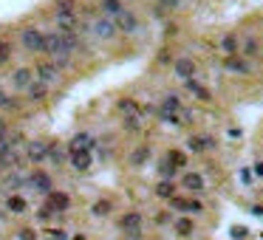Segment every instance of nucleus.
Masks as SVG:
<instances>
[{
    "instance_id": "1",
    "label": "nucleus",
    "mask_w": 263,
    "mask_h": 240,
    "mask_svg": "<svg viewBox=\"0 0 263 240\" xmlns=\"http://www.w3.org/2000/svg\"><path fill=\"white\" fill-rule=\"evenodd\" d=\"M119 229L125 235H131L133 240H141V229H144V215L141 212H125L119 218Z\"/></svg>"
},
{
    "instance_id": "2",
    "label": "nucleus",
    "mask_w": 263,
    "mask_h": 240,
    "mask_svg": "<svg viewBox=\"0 0 263 240\" xmlns=\"http://www.w3.org/2000/svg\"><path fill=\"white\" fill-rule=\"evenodd\" d=\"M43 37H45V31H40V28H34V26H26L20 31V45L31 54H40L43 51Z\"/></svg>"
},
{
    "instance_id": "3",
    "label": "nucleus",
    "mask_w": 263,
    "mask_h": 240,
    "mask_svg": "<svg viewBox=\"0 0 263 240\" xmlns=\"http://www.w3.org/2000/svg\"><path fill=\"white\" fill-rule=\"evenodd\" d=\"M91 34L97 37V40H114L116 34H119V28H116V23L111 17H105V14H102V17H97V20H91Z\"/></svg>"
},
{
    "instance_id": "4",
    "label": "nucleus",
    "mask_w": 263,
    "mask_h": 240,
    "mask_svg": "<svg viewBox=\"0 0 263 240\" xmlns=\"http://www.w3.org/2000/svg\"><path fill=\"white\" fill-rule=\"evenodd\" d=\"M48 141H43V138H31V141H26V161L31 164H43L48 161Z\"/></svg>"
},
{
    "instance_id": "5",
    "label": "nucleus",
    "mask_w": 263,
    "mask_h": 240,
    "mask_svg": "<svg viewBox=\"0 0 263 240\" xmlns=\"http://www.w3.org/2000/svg\"><path fill=\"white\" fill-rule=\"evenodd\" d=\"M170 206H173L175 212L190 215V218H193V215H201L204 209H207V206H204V201H198V198H178V195L170 201Z\"/></svg>"
},
{
    "instance_id": "6",
    "label": "nucleus",
    "mask_w": 263,
    "mask_h": 240,
    "mask_svg": "<svg viewBox=\"0 0 263 240\" xmlns=\"http://www.w3.org/2000/svg\"><path fill=\"white\" fill-rule=\"evenodd\" d=\"M34 77L40 79V82H45V85L51 88L54 82H60L62 71L57 68V65H54L51 60H43V62H40V65H37V68H34Z\"/></svg>"
},
{
    "instance_id": "7",
    "label": "nucleus",
    "mask_w": 263,
    "mask_h": 240,
    "mask_svg": "<svg viewBox=\"0 0 263 240\" xmlns=\"http://www.w3.org/2000/svg\"><path fill=\"white\" fill-rule=\"evenodd\" d=\"M224 68L229 74H238V77H249L252 74V62L246 60V57H241V54H235V57H227L224 60Z\"/></svg>"
},
{
    "instance_id": "8",
    "label": "nucleus",
    "mask_w": 263,
    "mask_h": 240,
    "mask_svg": "<svg viewBox=\"0 0 263 240\" xmlns=\"http://www.w3.org/2000/svg\"><path fill=\"white\" fill-rule=\"evenodd\" d=\"M28 187H31V189H37L40 195H51V192H54L51 175H48V172H40V170L28 175Z\"/></svg>"
},
{
    "instance_id": "9",
    "label": "nucleus",
    "mask_w": 263,
    "mask_h": 240,
    "mask_svg": "<svg viewBox=\"0 0 263 240\" xmlns=\"http://www.w3.org/2000/svg\"><path fill=\"white\" fill-rule=\"evenodd\" d=\"M195 62L190 60V57H178V60L173 62V74L178 79H181V82H187V79H195Z\"/></svg>"
},
{
    "instance_id": "10",
    "label": "nucleus",
    "mask_w": 263,
    "mask_h": 240,
    "mask_svg": "<svg viewBox=\"0 0 263 240\" xmlns=\"http://www.w3.org/2000/svg\"><path fill=\"white\" fill-rule=\"evenodd\" d=\"M114 23H116V28H119L122 34H136V31H139V17H136L131 9H125Z\"/></svg>"
},
{
    "instance_id": "11",
    "label": "nucleus",
    "mask_w": 263,
    "mask_h": 240,
    "mask_svg": "<svg viewBox=\"0 0 263 240\" xmlns=\"http://www.w3.org/2000/svg\"><path fill=\"white\" fill-rule=\"evenodd\" d=\"M45 206H51L54 212H68L71 209V195L68 192H60V189H54L51 195H45Z\"/></svg>"
},
{
    "instance_id": "12",
    "label": "nucleus",
    "mask_w": 263,
    "mask_h": 240,
    "mask_svg": "<svg viewBox=\"0 0 263 240\" xmlns=\"http://www.w3.org/2000/svg\"><path fill=\"white\" fill-rule=\"evenodd\" d=\"M34 68H17L14 74H11V85H14V91H28L31 88V82H34Z\"/></svg>"
},
{
    "instance_id": "13",
    "label": "nucleus",
    "mask_w": 263,
    "mask_h": 240,
    "mask_svg": "<svg viewBox=\"0 0 263 240\" xmlns=\"http://www.w3.org/2000/svg\"><path fill=\"white\" fill-rule=\"evenodd\" d=\"M68 164L77 172H88L94 164V155H91V150H77V153H68Z\"/></svg>"
},
{
    "instance_id": "14",
    "label": "nucleus",
    "mask_w": 263,
    "mask_h": 240,
    "mask_svg": "<svg viewBox=\"0 0 263 240\" xmlns=\"http://www.w3.org/2000/svg\"><path fill=\"white\" fill-rule=\"evenodd\" d=\"M184 88L195 96V99H198V102H212V91H210L207 85H201L198 79H187V82H184Z\"/></svg>"
},
{
    "instance_id": "15",
    "label": "nucleus",
    "mask_w": 263,
    "mask_h": 240,
    "mask_svg": "<svg viewBox=\"0 0 263 240\" xmlns=\"http://www.w3.org/2000/svg\"><path fill=\"white\" fill-rule=\"evenodd\" d=\"M181 187H184L187 192H204L207 181H204L201 172H184V178H181Z\"/></svg>"
},
{
    "instance_id": "16",
    "label": "nucleus",
    "mask_w": 263,
    "mask_h": 240,
    "mask_svg": "<svg viewBox=\"0 0 263 240\" xmlns=\"http://www.w3.org/2000/svg\"><path fill=\"white\" fill-rule=\"evenodd\" d=\"M173 229H175V235H178V238H193V232H195V221L190 218V215H181V218H175Z\"/></svg>"
},
{
    "instance_id": "17",
    "label": "nucleus",
    "mask_w": 263,
    "mask_h": 240,
    "mask_svg": "<svg viewBox=\"0 0 263 240\" xmlns=\"http://www.w3.org/2000/svg\"><path fill=\"white\" fill-rule=\"evenodd\" d=\"M77 150H94V136L91 133H77L68 141V153H77Z\"/></svg>"
},
{
    "instance_id": "18",
    "label": "nucleus",
    "mask_w": 263,
    "mask_h": 240,
    "mask_svg": "<svg viewBox=\"0 0 263 240\" xmlns=\"http://www.w3.org/2000/svg\"><path fill=\"white\" fill-rule=\"evenodd\" d=\"M6 212H11V215L28 212V201H26L23 195H17V192H11V195L6 198Z\"/></svg>"
},
{
    "instance_id": "19",
    "label": "nucleus",
    "mask_w": 263,
    "mask_h": 240,
    "mask_svg": "<svg viewBox=\"0 0 263 240\" xmlns=\"http://www.w3.org/2000/svg\"><path fill=\"white\" fill-rule=\"evenodd\" d=\"M221 51L227 54V57H235V54L241 51V40H238V34L229 31V34L221 37Z\"/></svg>"
},
{
    "instance_id": "20",
    "label": "nucleus",
    "mask_w": 263,
    "mask_h": 240,
    "mask_svg": "<svg viewBox=\"0 0 263 240\" xmlns=\"http://www.w3.org/2000/svg\"><path fill=\"white\" fill-rule=\"evenodd\" d=\"M241 54H244L246 60L261 57V40H258V37H246L244 43H241Z\"/></svg>"
},
{
    "instance_id": "21",
    "label": "nucleus",
    "mask_w": 263,
    "mask_h": 240,
    "mask_svg": "<svg viewBox=\"0 0 263 240\" xmlns=\"http://www.w3.org/2000/svg\"><path fill=\"white\" fill-rule=\"evenodd\" d=\"M153 192H156V198H161V201H173V198H175V181L161 178L156 184V189H153Z\"/></svg>"
},
{
    "instance_id": "22",
    "label": "nucleus",
    "mask_w": 263,
    "mask_h": 240,
    "mask_svg": "<svg viewBox=\"0 0 263 240\" xmlns=\"http://www.w3.org/2000/svg\"><path fill=\"white\" fill-rule=\"evenodd\" d=\"M26 96H28V102H43L45 96H48V85H45V82H40V79H34V82H31V88L26 91Z\"/></svg>"
},
{
    "instance_id": "23",
    "label": "nucleus",
    "mask_w": 263,
    "mask_h": 240,
    "mask_svg": "<svg viewBox=\"0 0 263 240\" xmlns=\"http://www.w3.org/2000/svg\"><path fill=\"white\" fill-rule=\"evenodd\" d=\"M99 9H102V14H105V17L116 20L125 11V6H122V0H102V3H99Z\"/></svg>"
},
{
    "instance_id": "24",
    "label": "nucleus",
    "mask_w": 263,
    "mask_h": 240,
    "mask_svg": "<svg viewBox=\"0 0 263 240\" xmlns=\"http://www.w3.org/2000/svg\"><path fill=\"white\" fill-rule=\"evenodd\" d=\"M116 111L122 113V116H141V108L136 99H119L116 102Z\"/></svg>"
},
{
    "instance_id": "25",
    "label": "nucleus",
    "mask_w": 263,
    "mask_h": 240,
    "mask_svg": "<svg viewBox=\"0 0 263 240\" xmlns=\"http://www.w3.org/2000/svg\"><path fill=\"white\" fill-rule=\"evenodd\" d=\"M147 161H150V147L147 144L136 147V150L131 153V164H133V167H144Z\"/></svg>"
},
{
    "instance_id": "26",
    "label": "nucleus",
    "mask_w": 263,
    "mask_h": 240,
    "mask_svg": "<svg viewBox=\"0 0 263 240\" xmlns=\"http://www.w3.org/2000/svg\"><path fill=\"white\" fill-rule=\"evenodd\" d=\"M158 111H167V113H181V99L175 94H167L164 99H161V105H158Z\"/></svg>"
},
{
    "instance_id": "27",
    "label": "nucleus",
    "mask_w": 263,
    "mask_h": 240,
    "mask_svg": "<svg viewBox=\"0 0 263 240\" xmlns=\"http://www.w3.org/2000/svg\"><path fill=\"white\" fill-rule=\"evenodd\" d=\"M91 212L97 215V218H108V215L114 212V204H111V201H108V198H99L97 204L91 206Z\"/></svg>"
},
{
    "instance_id": "28",
    "label": "nucleus",
    "mask_w": 263,
    "mask_h": 240,
    "mask_svg": "<svg viewBox=\"0 0 263 240\" xmlns=\"http://www.w3.org/2000/svg\"><path fill=\"white\" fill-rule=\"evenodd\" d=\"M187 150H190V153H195V155L207 153V144H204V133H201V136H190V138H187Z\"/></svg>"
},
{
    "instance_id": "29",
    "label": "nucleus",
    "mask_w": 263,
    "mask_h": 240,
    "mask_svg": "<svg viewBox=\"0 0 263 240\" xmlns=\"http://www.w3.org/2000/svg\"><path fill=\"white\" fill-rule=\"evenodd\" d=\"M181 6V0H156V14H167Z\"/></svg>"
},
{
    "instance_id": "30",
    "label": "nucleus",
    "mask_w": 263,
    "mask_h": 240,
    "mask_svg": "<svg viewBox=\"0 0 263 240\" xmlns=\"http://www.w3.org/2000/svg\"><path fill=\"white\" fill-rule=\"evenodd\" d=\"M167 161L173 164L175 170H181V167H187V155L181 153V150H170V153H167Z\"/></svg>"
},
{
    "instance_id": "31",
    "label": "nucleus",
    "mask_w": 263,
    "mask_h": 240,
    "mask_svg": "<svg viewBox=\"0 0 263 240\" xmlns=\"http://www.w3.org/2000/svg\"><path fill=\"white\" fill-rule=\"evenodd\" d=\"M23 181H28V178H23V175H20V172H11L9 178L3 181V189H6V192H9V195H11V189H14V187H20V184H23Z\"/></svg>"
},
{
    "instance_id": "32",
    "label": "nucleus",
    "mask_w": 263,
    "mask_h": 240,
    "mask_svg": "<svg viewBox=\"0 0 263 240\" xmlns=\"http://www.w3.org/2000/svg\"><path fill=\"white\" fill-rule=\"evenodd\" d=\"M17 161H20V158H17V150H11V153H6L3 158H0V170H11Z\"/></svg>"
},
{
    "instance_id": "33",
    "label": "nucleus",
    "mask_w": 263,
    "mask_h": 240,
    "mask_svg": "<svg viewBox=\"0 0 263 240\" xmlns=\"http://www.w3.org/2000/svg\"><path fill=\"white\" fill-rule=\"evenodd\" d=\"M125 130H128V133H139L141 130V119L139 116H125Z\"/></svg>"
},
{
    "instance_id": "34",
    "label": "nucleus",
    "mask_w": 263,
    "mask_h": 240,
    "mask_svg": "<svg viewBox=\"0 0 263 240\" xmlns=\"http://www.w3.org/2000/svg\"><path fill=\"white\" fill-rule=\"evenodd\" d=\"M48 161H51V164H62V161H65V155H62V150L57 144L48 147Z\"/></svg>"
},
{
    "instance_id": "35",
    "label": "nucleus",
    "mask_w": 263,
    "mask_h": 240,
    "mask_svg": "<svg viewBox=\"0 0 263 240\" xmlns=\"http://www.w3.org/2000/svg\"><path fill=\"white\" fill-rule=\"evenodd\" d=\"M9 60H11V43L3 40V43H0V65H6Z\"/></svg>"
},
{
    "instance_id": "36",
    "label": "nucleus",
    "mask_w": 263,
    "mask_h": 240,
    "mask_svg": "<svg viewBox=\"0 0 263 240\" xmlns=\"http://www.w3.org/2000/svg\"><path fill=\"white\" fill-rule=\"evenodd\" d=\"M45 238H51V240H71L65 229H45Z\"/></svg>"
},
{
    "instance_id": "37",
    "label": "nucleus",
    "mask_w": 263,
    "mask_h": 240,
    "mask_svg": "<svg viewBox=\"0 0 263 240\" xmlns=\"http://www.w3.org/2000/svg\"><path fill=\"white\" fill-rule=\"evenodd\" d=\"M54 215L57 212H54L51 206H40V209H37V221H48V218H54Z\"/></svg>"
},
{
    "instance_id": "38",
    "label": "nucleus",
    "mask_w": 263,
    "mask_h": 240,
    "mask_svg": "<svg viewBox=\"0 0 263 240\" xmlns=\"http://www.w3.org/2000/svg\"><path fill=\"white\" fill-rule=\"evenodd\" d=\"M17 238H20V240H37V232H34V229H23Z\"/></svg>"
},
{
    "instance_id": "39",
    "label": "nucleus",
    "mask_w": 263,
    "mask_h": 240,
    "mask_svg": "<svg viewBox=\"0 0 263 240\" xmlns=\"http://www.w3.org/2000/svg\"><path fill=\"white\" fill-rule=\"evenodd\" d=\"M0 108H14L11 96H9V94H3V91H0Z\"/></svg>"
},
{
    "instance_id": "40",
    "label": "nucleus",
    "mask_w": 263,
    "mask_h": 240,
    "mask_svg": "<svg viewBox=\"0 0 263 240\" xmlns=\"http://www.w3.org/2000/svg\"><path fill=\"white\" fill-rule=\"evenodd\" d=\"M6 136H9V121L0 119V138H6Z\"/></svg>"
},
{
    "instance_id": "41",
    "label": "nucleus",
    "mask_w": 263,
    "mask_h": 240,
    "mask_svg": "<svg viewBox=\"0 0 263 240\" xmlns=\"http://www.w3.org/2000/svg\"><path fill=\"white\" fill-rule=\"evenodd\" d=\"M204 144H207V150H215V138L210 133H204Z\"/></svg>"
},
{
    "instance_id": "42",
    "label": "nucleus",
    "mask_w": 263,
    "mask_h": 240,
    "mask_svg": "<svg viewBox=\"0 0 263 240\" xmlns=\"http://www.w3.org/2000/svg\"><path fill=\"white\" fill-rule=\"evenodd\" d=\"M252 172H255V175H258V178H263V161H255Z\"/></svg>"
},
{
    "instance_id": "43",
    "label": "nucleus",
    "mask_w": 263,
    "mask_h": 240,
    "mask_svg": "<svg viewBox=\"0 0 263 240\" xmlns=\"http://www.w3.org/2000/svg\"><path fill=\"white\" fill-rule=\"evenodd\" d=\"M244 184H246V187L252 184V172H249V170H244Z\"/></svg>"
},
{
    "instance_id": "44",
    "label": "nucleus",
    "mask_w": 263,
    "mask_h": 240,
    "mask_svg": "<svg viewBox=\"0 0 263 240\" xmlns=\"http://www.w3.org/2000/svg\"><path fill=\"white\" fill-rule=\"evenodd\" d=\"M71 240H88V238H85V235H74Z\"/></svg>"
},
{
    "instance_id": "45",
    "label": "nucleus",
    "mask_w": 263,
    "mask_h": 240,
    "mask_svg": "<svg viewBox=\"0 0 263 240\" xmlns=\"http://www.w3.org/2000/svg\"><path fill=\"white\" fill-rule=\"evenodd\" d=\"M0 226H3V215H0Z\"/></svg>"
}]
</instances>
